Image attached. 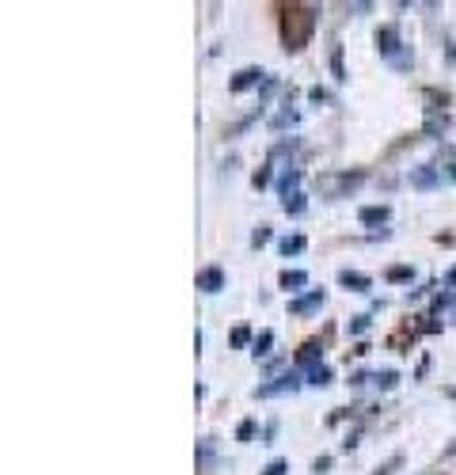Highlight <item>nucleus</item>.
<instances>
[{"label": "nucleus", "instance_id": "obj_17", "mask_svg": "<svg viewBox=\"0 0 456 475\" xmlns=\"http://www.w3.org/2000/svg\"><path fill=\"white\" fill-rule=\"evenodd\" d=\"M297 118H301V115H297V111H289V103H285L282 115L270 118V130H285V126H297Z\"/></svg>", "mask_w": 456, "mask_h": 475}, {"label": "nucleus", "instance_id": "obj_24", "mask_svg": "<svg viewBox=\"0 0 456 475\" xmlns=\"http://www.w3.org/2000/svg\"><path fill=\"white\" fill-rule=\"evenodd\" d=\"M266 240H270V229H266V224H259V229L251 232V247H262Z\"/></svg>", "mask_w": 456, "mask_h": 475}, {"label": "nucleus", "instance_id": "obj_15", "mask_svg": "<svg viewBox=\"0 0 456 475\" xmlns=\"http://www.w3.org/2000/svg\"><path fill=\"white\" fill-rule=\"evenodd\" d=\"M270 346H274V331H259V335H255V343H251V358H255V361L266 358Z\"/></svg>", "mask_w": 456, "mask_h": 475}, {"label": "nucleus", "instance_id": "obj_6", "mask_svg": "<svg viewBox=\"0 0 456 475\" xmlns=\"http://www.w3.org/2000/svg\"><path fill=\"white\" fill-rule=\"evenodd\" d=\"M255 84H266V73H262L259 65H247L228 80V91H247V88H255Z\"/></svg>", "mask_w": 456, "mask_h": 475}, {"label": "nucleus", "instance_id": "obj_11", "mask_svg": "<svg viewBox=\"0 0 456 475\" xmlns=\"http://www.w3.org/2000/svg\"><path fill=\"white\" fill-rule=\"evenodd\" d=\"M365 384H376L380 392H391V388L399 384V373H396V369H376V373H369V377H365Z\"/></svg>", "mask_w": 456, "mask_h": 475}, {"label": "nucleus", "instance_id": "obj_25", "mask_svg": "<svg viewBox=\"0 0 456 475\" xmlns=\"http://www.w3.org/2000/svg\"><path fill=\"white\" fill-rule=\"evenodd\" d=\"M247 338H251V331H247V327H236L228 343H232V346H247Z\"/></svg>", "mask_w": 456, "mask_h": 475}, {"label": "nucleus", "instance_id": "obj_13", "mask_svg": "<svg viewBox=\"0 0 456 475\" xmlns=\"http://www.w3.org/2000/svg\"><path fill=\"white\" fill-rule=\"evenodd\" d=\"M388 217H391L388 205H365V209L358 213V221H361V224H384Z\"/></svg>", "mask_w": 456, "mask_h": 475}, {"label": "nucleus", "instance_id": "obj_20", "mask_svg": "<svg viewBox=\"0 0 456 475\" xmlns=\"http://www.w3.org/2000/svg\"><path fill=\"white\" fill-rule=\"evenodd\" d=\"M331 73H334V80H346V69H342V46H331Z\"/></svg>", "mask_w": 456, "mask_h": 475}, {"label": "nucleus", "instance_id": "obj_1", "mask_svg": "<svg viewBox=\"0 0 456 475\" xmlns=\"http://www.w3.org/2000/svg\"><path fill=\"white\" fill-rule=\"evenodd\" d=\"M376 49H380V58L388 61L391 69H411V61H415V54H411V46H403V38H399V27L388 23L376 31Z\"/></svg>", "mask_w": 456, "mask_h": 475}, {"label": "nucleus", "instance_id": "obj_4", "mask_svg": "<svg viewBox=\"0 0 456 475\" xmlns=\"http://www.w3.org/2000/svg\"><path fill=\"white\" fill-rule=\"evenodd\" d=\"M323 301H327L323 289H312V293H304V297H293V301H289V316H312V312L323 308Z\"/></svg>", "mask_w": 456, "mask_h": 475}, {"label": "nucleus", "instance_id": "obj_9", "mask_svg": "<svg viewBox=\"0 0 456 475\" xmlns=\"http://www.w3.org/2000/svg\"><path fill=\"white\" fill-rule=\"evenodd\" d=\"M301 179H304V172H301V167H285V172L277 175V194H282V198L297 194V187H301Z\"/></svg>", "mask_w": 456, "mask_h": 475}, {"label": "nucleus", "instance_id": "obj_19", "mask_svg": "<svg viewBox=\"0 0 456 475\" xmlns=\"http://www.w3.org/2000/svg\"><path fill=\"white\" fill-rule=\"evenodd\" d=\"M384 278H388V281H396V286H403V281H407V286H411V278H415V270H411V266H391V270L384 274Z\"/></svg>", "mask_w": 456, "mask_h": 475}, {"label": "nucleus", "instance_id": "obj_23", "mask_svg": "<svg viewBox=\"0 0 456 475\" xmlns=\"http://www.w3.org/2000/svg\"><path fill=\"white\" fill-rule=\"evenodd\" d=\"M369 323H373V316H354V320H350V335H365Z\"/></svg>", "mask_w": 456, "mask_h": 475}, {"label": "nucleus", "instance_id": "obj_21", "mask_svg": "<svg viewBox=\"0 0 456 475\" xmlns=\"http://www.w3.org/2000/svg\"><path fill=\"white\" fill-rule=\"evenodd\" d=\"M259 475H289V460H270Z\"/></svg>", "mask_w": 456, "mask_h": 475}, {"label": "nucleus", "instance_id": "obj_12", "mask_svg": "<svg viewBox=\"0 0 456 475\" xmlns=\"http://www.w3.org/2000/svg\"><path fill=\"white\" fill-rule=\"evenodd\" d=\"M277 286H282L285 293H297V289H304V286H308V274H304V270H282Z\"/></svg>", "mask_w": 456, "mask_h": 475}, {"label": "nucleus", "instance_id": "obj_35", "mask_svg": "<svg viewBox=\"0 0 456 475\" xmlns=\"http://www.w3.org/2000/svg\"><path fill=\"white\" fill-rule=\"evenodd\" d=\"M453 179H456V167H453Z\"/></svg>", "mask_w": 456, "mask_h": 475}, {"label": "nucleus", "instance_id": "obj_18", "mask_svg": "<svg viewBox=\"0 0 456 475\" xmlns=\"http://www.w3.org/2000/svg\"><path fill=\"white\" fill-rule=\"evenodd\" d=\"M308 384H312V388H327V384H331V369H327V365L308 369Z\"/></svg>", "mask_w": 456, "mask_h": 475}, {"label": "nucleus", "instance_id": "obj_27", "mask_svg": "<svg viewBox=\"0 0 456 475\" xmlns=\"http://www.w3.org/2000/svg\"><path fill=\"white\" fill-rule=\"evenodd\" d=\"M327 467H331V456H319V460H312V472H316V475H327Z\"/></svg>", "mask_w": 456, "mask_h": 475}, {"label": "nucleus", "instance_id": "obj_14", "mask_svg": "<svg viewBox=\"0 0 456 475\" xmlns=\"http://www.w3.org/2000/svg\"><path fill=\"white\" fill-rule=\"evenodd\" d=\"M304 247H308V240H304L301 232H293V236H285V240H277V251H282L285 259H289V255H301Z\"/></svg>", "mask_w": 456, "mask_h": 475}, {"label": "nucleus", "instance_id": "obj_28", "mask_svg": "<svg viewBox=\"0 0 456 475\" xmlns=\"http://www.w3.org/2000/svg\"><path fill=\"white\" fill-rule=\"evenodd\" d=\"M399 464H403V456H391V460H388V464H384V467H376V475H391V472H396Z\"/></svg>", "mask_w": 456, "mask_h": 475}, {"label": "nucleus", "instance_id": "obj_22", "mask_svg": "<svg viewBox=\"0 0 456 475\" xmlns=\"http://www.w3.org/2000/svg\"><path fill=\"white\" fill-rule=\"evenodd\" d=\"M251 437H255V418H244L236 430V441H251Z\"/></svg>", "mask_w": 456, "mask_h": 475}, {"label": "nucleus", "instance_id": "obj_31", "mask_svg": "<svg viewBox=\"0 0 456 475\" xmlns=\"http://www.w3.org/2000/svg\"><path fill=\"white\" fill-rule=\"evenodd\" d=\"M445 286H456V266H453V270L445 274Z\"/></svg>", "mask_w": 456, "mask_h": 475}, {"label": "nucleus", "instance_id": "obj_2", "mask_svg": "<svg viewBox=\"0 0 456 475\" xmlns=\"http://www.w3.org/2000/svg\"><path fill=\"white\" fill-rule=\"evenodd\" d=\"M361 183H365V172H339V175H323L319 187H323L327 198H350Z\"/></svg>", "mask_w": 456, "mask_h": 475}, {"label": "nucleus", "instance_id": "obj_3", "mask_svg": "<svg viewBox=\"0 0 456 475\" xmlns=\"http://www.w3.org/2000/svg\"><path fill=\"white\" fill-rule=\"evenodd\" d=\"M301 384H308V380H301V373H282V377H274V380H266V384H259L251 395H255V399H277V395L301 392Z\"/></svg>", "mask_w": 456, "mask_h": 475}, {"label": "nucleus", "instance_id": "obj_34", "mask_svg": "<svg viewBox=\"0 0 456 475\" xmlns=\"http://www.w3.org/2000/svg\"><path fill=\"white\" fill-rule=\"evenodd\" d=\"M448 395H453V399H456V388H448Z\"/></svg>", "mask_w": 456, "mask_h": 475}, {"label": "nucleus", "instance_id": "obj_29", "mask_svg": "<svg viewBox=\"0 0 456 475\" xmlns=\"http://www.w3.org/2000/svg\"><path fill=\"white\" fill-rule=\"evenodd\" d=\"M308 99L312 103H327V91L323 88H308Z\"/></svg>", "mask_w": 456, "mask_h": 475}, {"label": "nucleus", "instance_id": "obj_5", "mask_svg": "<svg viewBox=\"0 0 456 475\" xmlns=\"http://www.w3.org/2000/svg\"><path fill=\"white\" fill-rule=\"evenodd\" d=\"M411 187L415 190H437L441 187V172L433 164H418V167H411Z\"/></svg>", "mask_w": 456, "mask_h": 475}, {"label": "nucleus", "instance_id": "obj_26", "mask_svg": "<svg viewBox=\"0 0 456 475\" xmlns=\"http://www.w3.org/2000/svg\"><path fill=\"white\" fill-rule=\"evenodd\" d=\"M441 308H453V293H437V297H433V312H441Z\"/></svg>", "mask_w": 456, "mask_h": 475}, {"label": "nucleus", "instance_id": "obj_10", "mask_svg": "<svg viewBox=\"0 0 456 475\" xmlns=\"http://www.w3.org/2000/svg\"><path fill=\"white\" fill-rule=\"evenodd\" d=\"M297 365H323V346L316 343V338H312V343H304L301 350H297Z\"/></svg>", "mask_w": 456, "mask_h": 475}, {"label": "nucleus", "instance_id": "obj_30", "mask_svg": "<svg viewBox=\"0 0 456 475\" xmlns=\"http://www.w3.org/2000/svg\"><path fill=\"white\" fill-rule=\"evenodd\" d=\"M270 183V167H262V172H255V187H266Z\"/></svg>", "mask_w": 456, "mask_h": 475}, {"label": "nucleus", "instance_id": "obj_32", "mask_svg": "<svg viewBox=\"0 0 456 475\" xmlns=\"http://www.w3.org/2000/svg\"><path fill=\"white\" fill-rule=\"evenodd\" d=\"M448 61L456 65V46H453V42H448Z\"/></svg>", "mask_w": 456, "mask_h": 475}, {"label": "nucleus", "instance_id": "obj_33", "mask_svg": "<svg viewBox=\"0 0 456 475\" xmlns=\"http://www.w3.org/2000/svg\"><path fill=\"white\" fill-rule=\"evenodd\" d=\"M445 456H456V441H453V445H448V449H445Z\"/></svg>", "mask_w": 456, "mask_h": 475}, {"label": "nucleus", "instance_id": "obj_7", "mask_svg": "<svg viewBox=\"0 0 456 475\" xmlns=\"http://www.w3.org/2000/svg\"><path fill=\"white\" fill-rule=\"evenodd\" d=\"M194 286L202 289V293H220V289H225V270H220V266H202Z\"/></svg>", "mask_w": 456, "mask_h": 475}, {"label": "nucleus", "instance_id": "obj_8", "mask_svg": "<svg viewBox=\"0 0 456 475\" xmlns=\"http://www.w3.org/2000/svg\"><path fill=\"white\" fill-rule=\"evenodd\" d=\"M339 286L354 289V293H369V289H373V278H369V274H358V270H339Z\"/></svg>", "mask_w": 456, "mask_h": 475}, {"label": "nucleus", "instance_id": "obj_16", "mask_svg": "<svg viewBox=\"0 0 456 475\" xmlns=\"http://www.w3.org/2000/svg\"><path fill=\"white\" fill-rule=\"evenodd\" d=\"M282 209H285V213H289V217H301V213H304V209H308V198H304V194H301V190H297V194H289V198H282Z\"/></svg>", "mask_w": 456, "mask_h": 475}]
</instances>
